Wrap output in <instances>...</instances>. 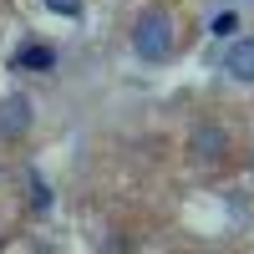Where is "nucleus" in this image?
Here are the masks:
<instances>
[{"label": "nucleus", "mask_w": 254, "mask_h": 254, "mask_svg": "<svg viewBox=\"0 0 254 254\" xmlns=\"http://www.w3.org/2000/svg\"><path fill=\"white\" fill-rule=\"evenodd\" d=\"M132 46H137L142 61L173 56V15H168V10H142L137 26H132Z\"/></svg>", "instance_id": "f257e3e1"}, {"label": "nucleus", "mask_w": 254, "mask_h": 254, "mask_svg": "<svg viewBox=\"0 0 254 254\" xmlns=\"http://www.w3.org/2000/svg\"><path fill=\"white\" fill-rule=\"evenodd\" d=\"M31 132V97H0V142H20Z\"/></svg>", "instance_id": "f03ea898"}, {"label": "nucleus", "mask_w": 254, "mask_h": 254, "mask_svg": "<svg viewBox=\"0 0 254 254\" xmlns=\"http://www.w3.org/2000/svg\"><path fill=\"white\" fill-rule=\"evenodd\" d=\"M224 71L234 76V81H254V36L229 41V51H224Z\"/></svg>", "instance_id": "7ed1b4c3"}, {"label": "nucleus", "mask_w": 254, "mask_h": 254, "mask_svg": "<svg viewBox=\"0 0 254 254\" xmlns=\"http://www.w3.org/2000/svg\"><path fill=\"white\" fill-rule=\"evenodd\" d=\"M15 66H20V71H51V66H56V51H51V46H20V51H15Z\"/></svg>", "instance_id": "20e7f679"}, {"label": "nucleus", "mask_w": 254, "mask_h": 254, "mask_svg": "<svg viewBox=\"0 0 254 254\" xmlns=\"http://www.w3.org/2000/svg\"><path fill=\"white\" fill-rule=\"evenodd\" d=\"M224 142H229V137L219 132V127H203V132L193 137V147H198V158H219V153H224Z\"/></svg>", "instance_id": "39448f33"}, {"label": "nucleus", "mask_w": 254, "mask_h": 254, "mask_svg": "<svg viewBox=\"0 0 254 254\" xmlns=\"http://www.w3.org/2000/svg\"><path fill=\"white\" fill-rule=\"evenodd\" d=\"M208 31H214L219 41H224V36H234V31H239V15H234V10H224V15H214V26H208Z\"/></svg>", "instance_id": "423d86ee"}, {"label": "nucleus", "mask_w": 254, "mask_h": 254, "mask_svg": "<svg viewBox=\"0 0 254 254\" xmlns=\"http://www.w3.org/2000/svg\"><path fill=\"white\" fill-rule=\"evenodd\" d=\"M46 10H56V15H81V0H46Z\"/></svg>", "instance_id": "0eeeda50"}]
</instances>
